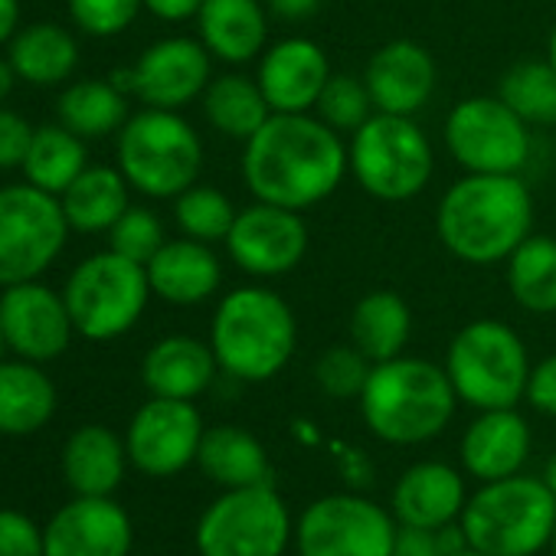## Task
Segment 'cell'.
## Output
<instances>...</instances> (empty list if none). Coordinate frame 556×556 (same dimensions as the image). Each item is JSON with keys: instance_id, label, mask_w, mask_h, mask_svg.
<instances>
[{"instance_id": "17", "label": "cell", "mask_w": 556, "mask_h": 556, "mask_svg": "<svg viewBox=\"0 0 556 556\" xmlns=\"http://www.w3.org/2000/svg\"><path fill=\"white\" fill-rule=\"evenodd\" d=\"M0 334L17 357L47 364L70 348L76 325L63 292H53L34 278L0 292Z\"/></svg>"}, {"instance_id": "22", "label": "cell", "mask_w": 556, "mask_h": 556, "mask_svg": "<svg viewBox=\"0 0 556 556\" xmlns=\"http://www.w3.org/2000/svg\"><path fill=\"white\" fill-rule=\"evenodd\" d=\"M465 504H468L465 478L448 462L409 465L390 494V510L400 523L432 527V530L458 523Z\"/></svg>"}, {"instance_id": "51", "label": "cell", "mask_w": 556, "mask_h": 556, "mask_svg": "<svg viewBox=\"0 0 556 556\" xmlns=\"http://www.w3.org/2000/svg\"><path fill=\"white\" fill-rule=\"evenodd\" d=\"M540 481L549 488V494L556 497V455H549L546 458V465H543V471H540Z\"/></svg>"}, {"instance_id": "33", "label": "cell", "mask_w": 556, "mask_h": 556, "mask_svg": "<svg viewBox=\"0 0 556 556\" xmlns=\"http://www.w3.org/2000/svg\"><path fill=\"white\" fill-rule=\"evenodd\" d=\"M203 115L206 122L223 135V138H232V141H249L271 115L258 83L252 76H242V73H226V76H216L206 92H203Z\"/></svg>"}, {"instance_id": "50", "label": "cell", "mask_w": 556, "mask_h": 556, "mask_svg": "<svg viewBox=\"0 0 556 556\" xmlns=\"http://www.w3.org/2000/svg\"><path fill=\"white\" fill-rule=\"evenodd\" d=\"M14 83H17V73H14L11 60H4V56H0V102H4V99L11 96Z\"/></svg>"}, {"instance_id": "11", "label": "cell", "mask_w": 556, "mask_h": 556, "mask_svg": "<svg viewBox=\"0 0 556 556\" xmlns=\"http://www.w3.org/2000/svg\"><path fill=\"white\" fill-rule=\"evenodd\" d=\"M66 236L60 197L34 184L0 187V289L40 278L60 258Z\"/></svg>"}, {"instance_id": "1", "label": "cell", "mask_w": 556, "mask_h": 556, "mask_svg": "<svg viewBox=\"0 0 556 556\" xmlns=\"http://www.w3.org/2000/svg\"><path fill=\"white\" fill-rule=\"evenodd\" d=\"M348 174L344 135L328 128L315 112H271L242 148V180L249 193L299 213L334 197Z\"/></svg>"}, {"instance_id": "25", "label": "cell", "mask_w": 556, "mask_h": 556, "mask_svg": "<svg viewBox=\"0 0 556 556\" xmlns=\"http://www.w3.org/2000/svg\"><path fill=\"white\" fill-rule=\"evenodd\" d=\"M216 374L219 364L213 348L190 334L161 338L141 361V380L148 393L164 400H197L213 387Z\"/></svg>"}, {"instance_id": "34", "label": "cell", "mask_w": 556, "mask_h": 556, "mask_svg": "<svg viewBox=\"0 0 556 556\" xmlns=\"http://www.w3.org/2000/svg\"><path fill=\"white\" fill-rule=\"evenodd\" d=\"M60 125L76 131L79 138H105L122 131L128 115V96L112 79H83L73 83L60 102Z\"/></svg>"}, {"instance_id": "2", "label": "cell", "mask_w": 556, "mask_h": 556, "mask_svg": "<svg viewBox=\"0 0 556 556\" xmlns=\"http://www.w3.org/2000/svg\"><path fill=\"white\" fill-rule=\"evenodd\" d=\"M533 232V193L520 174H465L435 206V236L465 265H501Z\"/></svg>"}, {"instance_id": "28", "label": "cell", "mask_w": 556, "mask_h": 556, "mask_svg": "<svg viewBox=\"0 0 556 556\" xmlns=\"http://www.w3.org/2000/svg\"><path fill=\"white\" fill-rule=\"evenodd\" d=\"M56 413V387L34 361H0V432L30 435Z\"/></svg>"}, {"instance_id": "15", "label": "cell", "mask_w": 556, "mask_h": 556, "mask_svg": "<svg viewBox=\"0 0 556 556\" xmlns=\"http://www.w3.org/2000/svg\"><path fill=\"white\" fill-rule=\"evenodd\" d=\"M203 419L193 400L151 396L128 422L125 448L128 462L151 478H170L197 465Z\"/></svg>"}, {"instance_id": "42", "label": "cell", "mask_w": 556, "mask_h": 556, "mask_svg": "<svg viewBox=\"0 0 556 556\" xmlns=\"http://www.w3.org/2000/svg\"><path fill=\"white\" fill-rule=\"evenodd\" d=\"M465 546H468V540H465L462 523H448V527H439V530L400 523L393 556H452V553H458Z\"/></svg>"}, {"instance_id": "26", "label": "cell", "mask_w": 556, "mask_h": 556, "mask_svg": "<svg viewBox=\"0 0 556 556\" xmlns=\"http://www.w3.org/2000/svg\"><path fill=\"white\" fill-rule=\"evenodd\" d=\"M128 465L125 442L109 426H83L63 448V475L76 494L112 497Z\"/></svg>"}, {"instance_id": "38", "label": "cell", "mask_w": 556, "mask_h": 556, "mask_svg": "<svg viewBox=\"0 0 556 556\" xmlns=\"http://www.w3.org/2000/svg\"><path fill=\"white\" fill-rule=\"evenodd\" d=\"M374 99L367 92V83L364 76H351V73H331L318 105H315V115L334 128L338 135H354L370 115H374Z\"/></svg>"}, {"instance_id": "14", "label": "cell", "mask_w": 556, "mask_h": 556, "mask_svg": "<svg viewBox=\"0 0 556 556\" xmlns=\"http://www.w3.org/2000/svg\"><path fill=\"white\" fill-rule=\"evenodd\" d=\"M112 83L144 109H184L203 99L213 83V56L200 40L167 37L151 43L131 70L112 73Z\"/></svg>"}, {"instance_id": "19", "label": "cell", "mask_w": 556, "mask_h": 556, "mask_svg": "<svg viewBox=\"0 0 556 556\" xmlns=\"http://www.w3.org/2000/svg\"><path fill=\"white\" fill-rule=\"evenodd\" d=\"M328 79H331L328 53L308 37H289L265 47L255 70V83L268 109L282 115L315 112Z\"/></svg>"}, {"instance_id": "30", "label": "cell", "mask_w": 556, "mask_h": 556, "mask_svg": "<svg viewBox=\"0 0 556 556\" xmlns=\"http://www.w3.org/2000/svg\"><path fill=\"white\" fill-rule=\"evenodd\" d=\"M409 334H413V312L390 289H377L364 295L351 312V344L370 364L400 357L409 344Z\"/></svg>"}, {"instance_id": "6", "label": "cell", "mask_w": 556, "mask_h": 556, "mask_svg": "<svg viewBox=\"0 0 556 556\" xmlns=\"http://www.w3.org/2000/svg\"><path fill=\"white\" fill-rule=\"evenodd\" d=\"M118 170L151 197L174 200L197 184L203 167V141L197 128L170 109H141L118 131Z\"/></svg>"}, {"instance_id": "10", "label": "cell", "mask_w": 556, "mask_h": 556, "mask_svg": "<svg viewBox=\"0 0 556 556\" xmlns=\"http://www.w3.org/2000/svg\"><path fill=\"white\" fill-rule=\"evenodd\" d=\"M292 540L289 504L271 481L226 488L197 520L200 556H286Z\"/></svg>"}, {"instance_id": "4", "label": "cell", "mask_w": 556, "mask_h": 556, "mask_svg": "<svg viewBox=\"0 0 556 556\" xmlns=\"http://www.w3.org/2000/svg\"><path fill=\"white\" fill-rule=\"evenodd\" d=\"M210 348L226 377L265 383L295 357L299 318L278 292L245 286L219 299L210 325Z\"/></svg>"}, {"instance_id": "9", "label": "cell", "mask_w": 556, "mask_h": 556, "mask_svg": "<svg viewBox=\"0 0 556 556\" xmlns=\"http://www.w3.org/2000/svg\"><path fill=\"white\" fill-rule=\"evenodd\" d=\"M148 268L118 255L115 249L83 258L66 278V308L76 325V334L86 341H115L128 334L151 299Z\"/></svg>"}, {"instance_id": "18", "label": "cell", "mask_w": 556, "mask_h": 556, "mask_svg": "<svg viewBox=\"0 0 556 556\" xmlns=\"http://www.w3.org/2000/svg\"><path fill=\"white\" fill-rule=\"evenodd\" d=\"M135 543V527L128 510L112 497L76 494L60 507L47 530V556H128Z\"/></svg>"}, {"instance_id": "40", "label": "cell", "mask_w": 556, "mask_h": 556, "mask_svg": "<svg viewBox=\"0 0 556 556\" xmlns=\"http://www.w3.org/2000/svg\"><path fill=\"white\" fill-rule=\"evenodd\" d=\"M164 242H167L164 223L148 206H128L118 216V223L109 229V249H115L118 255L141 262V265H148Z\"/></svg>"}, {"instance_id": "41", "label": "cell", "mask_w": 556, "mask_h": 556, "mask_svg": "<svg viewBox=\"0 0 556 556\" xmlns=\"http://www.w3.org/2000/svg\"><path fill=\"white\" fill-rule=\"evenodd\" d=\"M141 8L144 0H70V17L83 34L109 40L125 34Z\"/></svg>"}, {"instance_id": "47", "label": "cell", "mask_w": 556, "mask_h": 556, "mask_svg": "<svg viewBox=\"0 0 556 556\" xmlns=\"http://www.w3.org/2000/svg\"><path fill=\"white\" fill-rule=\"evenodd\" d=\"M144 8L167 24H184V21H197L203 0H144Z\"/></svg>"}, {"instance_id": "52", "label": "cell", "mask_w": 556, "mask_h": 556, "mask_svg": "<svg viewBox=\"0 0 556 556\" xmlns=\"http://www.w3.org/2000/svg\"><path fill=\"white\" fill-rule=\"evenodd\" d=\"M295 432H302L299 439H302L305 445H318V429H312L305 419H299V422H295Z\"/></svg>"}, {"instance_id": "16", "label": "cell", "mask_w": 556, "mask_h": 556, "mask_svg": "<svg viewBox=\"0 0 556 556\" xmlns=\"http://www.w3.org/2000/svg\"><path fill=\"white\" fill-rule=\"evenodd\" d=\"M226 252L239 271L252 278H282L295 271L308 252V223L299 210L255 200L236 213Z\"/></svg>"}, {"instance_id": "46", "label": "cell", "mask_w": 556, "mask_h": 556, "mask_svg": "<svg viewBox=\"0 0 556 556\" xmlns=\"http://www.w3.org/2000/svg\"><path fill=\"white\" fill-rule=\"evenodd\" d=\"M338 448V475L344 478V484L351 491H364L374 484L377 471H374V462L367 458V452L361 448H351V445H334Z\"/></svg>"}, {"instance_id": "5", "label": "cell", "mask_w": 556, "mask_h": 556, "mask_svg": "<svg viewBox=\"0 0 556 556\" xmlns=\"http://www.w3.org/2000/svg\"><path fill=\"white\" fill-rule=\"evenodd\" d=\"M468 546L491 556H536L556 527V497L533 475L484 481L462 510Z\"/></svg>"}, {"instance_id": "54", "label": "cell", "mask_w": 556, "mask_h": 556, "mask_svg": "<svg viewBox=\"0 0 556 556\" xmlns=\"http://www.w3.org/2000/svg\"><path fill=\"white\" fill-rule=\"evenodd\" d=\"M452 556H491V553H481V549H475V546H465V549H458V553H452Z\"/></svg>"}, {"instance_id": "36", "label": "cell", "mask_w": 556, "mask_h": 556, "mask_svg": "<svg viewBox=\"0 0 556 556\" xmlns=\"http://www.w3.org/2000/svg\"><path fill=\"white\" fill-rule=\"evenodd\" d=\"M497 96L533 128V125H556V70L546 60H523L514 63L501 83Z\"/></svg>"}, {"instance_id": "55", "label": "cell", "mask_w": 556, "mask_h": 556, "mask_svg": "<svg viewBox=\"0 0 556 556\" xmlns=\"http://www.w3.org/2000/svg\"><path fill=\"white\" fill-rule=\"evenodd\" d=\"M549 553L556 556V527H553V540H549Z\"/></svg>"}, {"instance_id": "56", "label": "cell", "mask_w": 556, "mask_h": 556, "mask_svg": "<svg viewBox=\"0 0 556 556\" xmlns=\"http://www.w3.org/2000/svg\"><path fill=\"white\" fill-rule=\"evenodd\" d=\"M4 348H8V344H4V334H0V354H4Z\"/></svg>"}, {"instance_id": "23", "label": "cell", "mask_w": 556, "mask_h": 556, "mask_svg": "<svg viewBox=\"0 0 556 556\" xmlns=\"http://www.w3.org/2000/svg\"><path fill=\"white\" fill-rule=\"evenodd\" d=\"M151 292L167 305H203L223 286V262L210 242L180 236L167 239L144 265Z\"/></svg>"}, {"instance_id": "7", "label": "cell", "mask_w": 556, "mask_h": 556, "mask_svg": "<svg viewBox=\"0 0 556 556\" xmlns=\"http://www.w3.org/2000/svg\"><path fill=\"white\" fill-rule=\"evenodd\" d=\"M442 367L455 387L458 403L481 413L517 406L527 393L533 364L527 344L510 325L497 318H478L452 338Z\"/></svg>"}, {"instance_id": "35", "label": "cell", "mask_w": 556, "mask_h": 556, "mask_svg": "<svg viewBox=\"0 0 556 556\" xmlns=\"http://www.w3.org/2000/svg\"><path fill=\"white\" fill-rule=\"evenodd\" d=\"M86 167H89L86 138H79L66 125H40L34 131V141L24 161L27 184L60 197Z\"/></svg>"}, {"instance_id": "48", "label": "cell", "mask_w": 556, "mask_h": 556, "mask_svg": "<svg viewBox=\"0 0 556 556\" xmlns=\"http://www.w3.org/2000/svg\"><path fill=\"white\" fill-rule=\"evenodd\" d=\"M268 14H275L278 21H289V24H299V21H308L312 14L321 11V0H265Z\"/></svg>"}, {"instance_id": "31", "label": "cell", "mask_w": 556, "mask_h": 556, "mask_svg": "<svg viewBox=\"0 0 556 556\" xmlns=\"http://www.w3.org/2000/svg\"><path fill=\"white\" fill-rule=\"evenodd\" d=\"M128 180L118 167H86L63 193V213L76 232H109L128 203Z\"/></svg>"}, {"instance_id": "29", "label": "cell", "mask_w": 556, "mask_h": 556, "mask_svg": "<svg viewBox=\"0 0 556 556\" xmlns=\"http://www.w3.org/2000/svg\"><path fill=\"white\" fill-rule=\"evenodd\" d=\"M8 60L17 79L30 86H60L79 66V47L60 24H30L8 43Z\"/></svg>"}, {"instance_id": "37", "label": "cell", "mask_w": 556, "mask_h": 556, "mask_svg": "<svg viewBox=\"0 0 556 556\" xmlns=\"http://www.w3.org/2000/svg\"><path fill=\"white\" fill-rule=\"evenodd\" d=\"M236 206L232 200L210 184H193L180 197H174V219L177 229L190 239L200 242H226L232 223H236Z\"/></svg>"}, {"instance_id": "3", "label": "cell", "mask_w": 556, "mask_h": 556, "mask_svg": "<svg viewBox=\"0 0 556 556\" xmlns=\"http://www.w3.org/2000/svg\"><path fill=\"white\" fill-rule=\"evenodd\" d=\"M357 403L367 429L380 442L422 445L448 429L458 396L445 367L400 354L374 364Z\"/></svg>"}, {"instance_id": "20", "label": "cell", "mask_w": 556, "mask_h": 556, "mask_svg": "<svg viewBox=\"0 0 556 556\" xmlns=\"http://www.w3.org/2000/svg\"><path fill=\"white\" fill-rule=\"evenodd\" d=\"M364 83L377 112L416 118L435 96L439 70L422 43L390 40L370 56Z\"/></svg>"}, {"instance_id": "21", "label": "cell", "mask_w": 556, "mask_h": 556, "mask_svg": "<svg viewBox=\"0 0 556 556\" xmlns=\"http://www.w3.org/2000/svg\"><path fill=\"white\" fill-rule=\"evenodd\" d=\"M530 426L517 413V406L481 409L458 442V458L462 468L484 484L520 475L530 458Z\"/></svg>"}, {"instance_id": "39", "label": "cell", "mask_w": 556, "mask_h": 556, "mask_svg": "<svg viewBox=\"0 0 556 556\" xmlns=\"http://www.w3.org/2000/svg\"><path fill=\"white\" fill-rule=\"evenodd\" d=\"M370 370H374V364L354 344H334L318 357L315 383L331 400H361Z\"/></svg>"}, {"instance_id": "24", "label": "cell", "mask_w": 556, "mask_h": 556, "mask_svg": "<svg viewBox=\"0 0 556 556\" xmlns=\"http://www.w3.org/2000/svg\"><path fill=\"white\" fill-rule=\"evenodd\" d=\"M197 30L213 60L245 66L268 47V8L262 0H203Z\"/></svg>"}, {"instance_id": "27", "label": "cell", "mask_w": 556, "mask_h": 556, "mask_svg": "<svg viewBox=\"0 0 556 556\" xmlns=\"http://www.w3.org/2000/svg\"><path fill=\"white\" fill-rule=\"evenodd\" d=\"M200 471L219 488H245L271 481V462L265 445L242 426H213L200 439Z\"/></svg>"}, {"instance_id": "44", "label": "cell", "mask_w": 556, "mask_h": 556, "mask_svg": "<svg viewBox=\"0 0 556 556\" xmlns=\"http://www.w3.org/2000/svg\"><path fill=\"white\" fill-rule=\"evenodd\" d=\"M34 131L37 128L27 118H21L17 112L0 109V167H24Z\"/></svg>"}, {"instance_id": "13", "label": "cell", "mask_w": 556, "mask_h": 556, "mask_svg": "<svg viewBox=\"0 0 556 556\" xmlns=\"http://www.w3.org/2000/svg\"><path fill=\"white\" fill-rule=\"evenodd\" d=\"M400 520L364 491L312 501L295 520L299 556H393Z\"/></svg>"}, {"instance_id": "43", "label": "cell", "mask_w": 556, "mask_h": 556, "mask_svg": "<svg viewBox=\"0 0 556 556\" xmlns=\"http://www.w3.org/2000/svg\"><path fill=\"white\" fill-rule=\"evenodd\" d=\"M0 556H47L43 530L27 514L0 507Z\"/></svg>"}, {"instance_id": "32", "label": "cell", "mask_w": 556, "mask_h": 556, "mask_svg": "<svg viewBox=\"0 0 556 556\" xmlns=\"http://www.w3.org/2000/svg\"><path fill=\"white\" fill-rule=\"evenodd\" d=\"M507 292L530 315H556V239L530 232L504 262Z\"/></svg>"}, {"instance_id": "8", "label": "cell", "mask_w": 556, "mask_h": 556, "mask_svg": "<svg viewBox=\"0 0 556 556\" xmlns=\"http://www.w3.org/2000/svg\"><path fill=\"white\" fill-rule=\"evenodd\" d=\"M351 177L364 193L383 203H406L419 197L435 170L429 135L406 115L374 112L348 141Z\"/></svg>"}, {"instance_id": "53", "label": "cell", "mask_w": 556, "mask_h": 556, "mask_svg": "<svg viewBox=\"0 0 556 556\" xmlns=\"http://www.w3.org/2000/svg\"><path fill=\"white\" fill-rule=\"evenodd\" d=\"M546 63L556 70V24H553V30H549V40H546Z\"/></svg>"}, {"instance_id": "45", "label": "cell", "mask_w": 556, "mask_h": 556, "mask_svg": "<svg viewBox=\"0 0 556 556\" xmlns=\"http://www.w3.org/2000/svg\"><path fill=\"white\" fill-rule=\"evenodd\" d=\"M523 400L540 416H556V354H549V357H543L540 364L530 367Z\"/></svg>"}, {"instance_id": "49", "label": "cell", "mask_w": 556, "mask_h": 556, "mask_svg": "<svg viewBox=\"0 0 556 556\" xmlns=\"http://www.w3.org/2000/svg\"><path fill=\"white\" fill-rule=\"evenodd\" d=\"M21 24V0H0V47L11 43Z\"/></svg>"}, {"instance_id": "12", "label": "cell", "mask_w": 556, "mask_h": 556, "mask_svg": "<svg viewBox=\"0 0 556 556\" xmlns=\"http://www.w3.org/2000/svg\"><path fill=\"white\" fill-rule=\"evenodd\" d=\"M445 148L465 174H520L533 138L501 96H468L445 118Z\"/></svg>"}]
</instances>
